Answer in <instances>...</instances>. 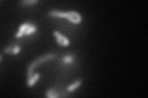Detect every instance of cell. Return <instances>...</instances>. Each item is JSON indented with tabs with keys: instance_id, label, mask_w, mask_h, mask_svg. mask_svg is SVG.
I'll list each match as a JSON object with an SVG mask.
<instances>
[{
	"instance_id": "30bf717a",
	"label": "cell",
	"mask_w": 148,
	"mask_h": 98,
	"mask_svg": "<svg viewBox=\"0 0 148 98\" xmlns=\"http://www.w3.org/2000/svg\"><path fill=\"white\" fill-rule=\"evenodd\" d=\"M0 62H1V55H0Z\"/></svg>"
},
{
	"instance_id": "7a4b0ae2",
	"label": "cell",
	"mask_w": 148,
	"mask_h": 98,
	"mask_svg": "<svg viewBox=\"0 0 148 98\" xmlns=\"http://www.w3.org/2000/svg\"><path fill=\"white\" fill-rule=\"evenodd\" d=\"M57 58H58V55L56 53H49V54H46V55H43V57H41V58H37L32 63H30L29 66H27V78H30L32 75H34V71H35V69L37 66L43 65L46 63H49V62H54Z\"/></svg>"
},
{
	"instance_id": "52a82bcc",
	"label": "cell",
	"mask_w": 148,
	"mask_h": 98,
	"mask_svg": "<svg viewBox=\"0 0 148 98\" xmlns=\"http://www.w3.org/2000/svg\"><path fill=\"white\" fill-rule=\"evenodd\" d=\"M82 83H83V80L82 78H79V80H77V81H74L73 83H69V85L67 86V92H69L72 95V93L77 90V88H79L82 86Z\"/></svg>"
},
{
	"instance_id": "3957f363",
	"label": "cell",
	"mask_w": 148,
	"mask_h": 98,
	"mask_svg": "<svg viewBox=\"0 0 148 98\" xmlns=\"http://www.w3.org/2000/svg\"><path fill=\"white\" fill-rule=\"evenodd\" d=\"M37 32V27L34 25V23H30V22H25L18 27V30L15 34V38L16 39H21L22 37H27V36H31Z\"/></svg>"
},
{
	"instance_id": "6da1fadb",
	"label": "cell",
	"mask_w": 148,
	"mask_h": 98,
	"mask_svg": "<svg viewBox=\"0 0 148 98\" xmlns=\"http://www.w3.org/2000/svg\"><path fill=\"white\" fill-rule=\"evenodd\" d=\"M49 17L53 18H64L72 25H79L83 21V17L79 12L77 11H58V10H52L48 12Z\"/></svg>"
},
{
	"instance_id": "8992f818",
	"label": "cell",
	"mask_w": 148,
	"mask_h": 98,
	"mask_svg": "<svg viewBox=\"0 0 148 98\" xmlns=\"http://www.w3.org/2000/svg\"><path fill=\"white\" fill-rule=\"evenodd\" d=\"M77 63V57L74 53H68L59 59V64H73Z\"/></svg>"
},
{
	"instance_id": "277c9868",
	"label": "cell",
	"mask_w": 148,
	"mask_h": 98,
	"mask_svg": "<svg viewBox=\"0 0 148 98\" xmlns=\"http://www.w3.org/2000/svg\"><path fill=\"white\" fill-rule=\"evenodd\" d=\"M18 41L20 39H17L16 42H14V43H11L10 45L5 47V48L3 49V53L4 54H11V55H17L18 53H21V44L18 43Z\"/></svg>"
},
{
	"instance_id": "ba28073f",
	"label": "cell",
	"mask_w": 148,
	"mask_h": 98,
	"mask_svg": "<svg viewBox=\"0 0 148 98\" xmlns=\"http://www.w3.org/2000/svg\"><path fill=\"white\" fill-rule=\"evenodd\" d=\"M41 78V74L40 72H36V74H34L30 78H27V82H26V85H27V87H34L35 85H36V82L38 81Z\"/></svg>"
},
{
	"instance_id": "9c48e42d",
	"label": "cell",
	"mask_w": 148,
	"mask_h": 98,
	"mask_svg": "<svg viewBox=\"0 0 148 98\" xmlns=\"http://www.w3.org/2000/svg\"><path fill=\"white\" fill-rule=\"evenodd\" d=\"M40 0H20V5L24 7H29V6H34L38 3Z\"/></svg>"
},
{
	"instance_id": "5b68a950",
	"label": "cell",
	"mask_w": 148,
	"mask_h": 98,
	"mask_svg": "<svg viewBox=\"0 0 148 98\" xmlns=\"http://www.w3.org/2000/svg\"><path fill=\"white\" fill-rule=\"evenodd\" d=\"M53 36L56 37V41H57V43L61 47H68V45H71V43H72L71 39H69L68 37L63 36L62 32H59V31H54Z\"/></svg>"
}]
</instances>
